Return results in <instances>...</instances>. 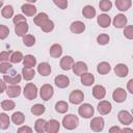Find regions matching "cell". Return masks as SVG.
<instances>
[{
  "label": "cell",
  "mask_w": 133,
  "mask_h": 133,
  "mask_svg": "<svg viewBox=\"0 0 133 133\" xmlns=\"http://www.w3.org/2000/svg\"><path fill=\"white\" fill-rule=\"evenodd\" d=\"M94 112H95V109L94 107L88 104V103H85V104H82L79 108H78V113L80 116L84 117V118H90L92 115H94Z\"/></svg>",
  "instance_id": "obj_3"
},
{
  "label": "cell",
  "mask_w": 133,
  "mask_h": 133,
  "mask_svg": "<svg viewBox=\"0 0 133 133\" xmlns=\"http://www.w3.org/2000/svg\"><path fill=\"white\" fill-rule=\"evenodd\" d=\"M59 128H60V124H59L58 121L50 119L49 122H47L46 132H48V133H56V132H58Z\"/></svg>",
  "instance_id": "obj_18"
},
{
  "label": "cell",
  "mask_w": 133,
  "mask_h": 133,
  "mask_svg": "<svg viewBox=\"0 0 133 133\" xmlns=\"http://www.w3.org/2000/svg\"><path fill=\"white\" fill-rule=\"evenodd\" d=\"M131 0H115V6L121 11H126L131 7Z\"/></svg>",
  "instance_id": "obj_22"
},
{
  "label": "cell",
  "mask_w": 133,
  "mask_h": 133,
  "mask_svg": "<svg viewBox=\"0 0 133 133\" xmlns=\"http://www.w3.org/2000/svg\"><path fill=\"white\" fill-rule=\"evenodd\" d=\"M53 2L60 9H65L68 7V0H53Z\"/></svg>",
  "instance_id": "obj_47"
},
{
  "label": "cell",
  "mask_w": 133,
  "mask_h": 133,
  "mask_svg": "<svg viewBox=\"0 0 133 133\" xmlns=\"http://www.w3.org/2000/svg\"><path fill=\"white\" fill-rule=\"evenodd\" d=\"M95 82V77L91 73L85 72L81 75V83L85 86H90L91 84H94Z\"/></svg>",
  "instance_id": "obj_21"
},
{
  "label": "cell",
  "mask_w": 133,
  "mask_h": 133,
  "mask_svg": "<svg viewBox=\"0 0 133 133\" xmlns=\"http://www.w3.org/2000/svg\"><path fill=\"white\" fill-rule=\"evenodd\" d=\"M54 82H55V84H56L57 87H59V88H65L70 84V79L65 75H58V76L55 77Z\"/></svg>",
  "instance_id": "obj_10"
},
{
  "label": "cell",
  "mask_w": 133,
  "mask_h": 133,
  "mask_svg": "<svg viewBox=\"0 0 133 133\" xmlns=\"http://www.w3.org/2000/svg\"><path fill=\"white\" fill-rule=\"evenodd\" d=\"M109 39H110L109 35H108V34H105V33H102V34L98 35V37H97L98 44H99V45H102V46L107 45V44L109 43Z\"/></svg>",
  "instance_id": "obj_43"
},
{
  "label": "cell",
  "mask_w": 133,
  "mask_h": 133,
  "mask_svg": "<svg viewBox=\"0 0 133 133\" xmlns=\"http://www.w3.org/2000/svg\"><path fill=\"white\" fill-rule=\"evenodd\" d=\"M111 109H112V105L108 101H101L98 104V111L102 115H106V114L110 113Z\"/></svg>",
  "instance_id": "obj_9"
},
{
  "label": "cell",
  "mask_w": 133,
  "mask_h": 133,
  "mask_svg": "<svg viewBox=\"0 0 133 133\" xmlns=\"http://www.w3.org/2000/svg\"><path fill=\"white\" fill-rule=\"evenodd\" d=\"M114 73H115L116 76L123 78V77H126V76L128 75L129 69H128V66H127L125 63H118V64H116L115 68H114Z\"/></svg>",
  "instance_id": "obj_19"
},
{
  "label": "cell",
  "mask_w": 133,
  "mask_h": 133,
  "mask_svg": "<svg viewBox=\"0 0 133 133\" xmlns=\"http://www.w3.org/2000/svg\"><path fill=\"white\" fill-rule=\"evenodd\" d=\"M53 94H54V89H53V86L52 85H50V84H44L41 87L39 96H41L42 100H44V101L50 100L53 97Z\"/></svg>",
  "instance_id": "obj_4"
},
{
  "label": "cell",
  "mask_w": 133,
  "mask_h": 133,
  "mask_svg": "<svg viewBox=\"0 0 133 133\" xmlns=\"http://www.w3.org/2000/svg\"><path fill=\"white\" fill-rule=\"evenodd\" d=\"M74 59L71 56H63L60 60V68L64 71H69L71 69H73L74 65Z\"/></svg>",
  "instance_id": "obj_15"
},
{
  "label": "cell",
  "mask_w": 133,
  "mask_h": 133,
  "mask_svg": "<svg viewBox=\"0 0 133 133\" xmlns=\"http://www.w3.org/2000/svg\"><path fill=\"white\" fill-rule=\"evenodd\" d=\"M6 94H7V96L9 98H17L21 94V86L17 85V84H11V85L7 86Z\"/></svg>",
  "instance_id": "obj_16"
},
{
  "label": "cell",
  "mask_w": 133,
  "mask_h": 133,
  "mask_svg": "<svg viewBox=\"0 0 133 133\" xmlns=\"http://www.w3.org/2000/svg\"><path fill=\"white\" fill-rule=\"evenodd\" d=\"M11 69V64L9 63V62H5V61H2L1 63H0V72L2 73V74H5L8 70H10Z\"/></svg>",
  "instance_id": "obj_48"
},
{
  "label": "cell",
  "mask_w": 133,
  "mask_h": 133,
  "mask_svg": "<svg viewBox=\"0 0 133 133\" xmlns=\"http://www.w3.org/2000/svg\"><path fill=\"white\" fill-rule=\"evenodd\" d=\"M92 96L98 99V100H102L104 99V97L106 96V89L103 85H95L92 88Z\"/></svg>",
  "instance_id": "obj_17"
},
{
  "label": "cell",
  "mask_w": 133,
  "mask_h": 133,
  "mask_svg": "<svg viewBox=\"0 0 133 133\" xmlns=\"http://www.w3.org/2000/svg\"><path fill=\"white\" fill-rule=\"evenodd\" d=\"M12 22H14L15 25H17V24H20L22 22H26V18L22 15H16L12 19Z\"/></svg>",
  "instance_id": "obj_49"
},
{
  "label": "cell",
  "mask_w": 133,
  "mask_h": 133,
  "mask_svg": "<svg viewBox=\"0 0 133 133\" xmlns=\"http://www.w3.org/2000/svg\"><path fill=\"white\" fill-rule=\"evenodd\" d=\"M68 109H69V105L64 101H58L55 104V110L58 113H65L68 111Z\"/></svg>",
  "instance_id": "obj_35"
},
{
  "label": "cell",
  "mask_w": 133,
  "mask_h": 133,
  "mask_svg": "<svg viewBox=\"0 0 133 133\" xmlns=\"http://www.w3.org/2000/svg\"><path fill=\"white\" fill-rule=\"evenodd\" d=\"M84 99V95L81 90L79 89H76V90H73L71 94H70V97H69V100L72 104L74 105H77V104H80Z\"/></svg>",
  "instance_id": "obj_6"
},
{
  "label": "cell",
  "mask_w": 133,
  "mask_h": 133,
  "mask_svg": "<svg viewBox=\"0 0 133 133\" xmlns=\"http://www.w3.org/2000/svg\"><path fill=\"white\" fill-rule=\"evenodd\" d=\"M62 125L68 130L76 129L79 125V118L75 114H66L62 119Z\"/></svg>",
  "instance_id": "obj_1"
},
{
  "label": "cell",
  "mask_w": 133,
  "mask_h": 133,
  "mask_svg": "<svg viewBox=\"0 0 133 133\" xmlns=\"http://www.w3.org/2000/svg\"><path fill=\"white\" fill-rule=\"evenodd\" d=\"M18 132L19 133H31L32 132V129L28 126H23V127H20L18 129Z\"/></svg>",
  "instance_id": "obj_50"
},
{
  "label": "cell",
  "mask_w": 133,
  "mask_h": 133,
  "mask_svg": "<svg viewBox=\"0 0 133 133\" xmlns=\"http://www.w3.org/2000/svg\"><path fill=\"white\" fill-rule=\"evenodd\" d=\"M124 35L128 39H133V25L126 26L124 29Z\"/></svg>",
  "instance_id": "obj_44"
},
{
  "label": "cell",
  "mask_w": 133,
  "mask_h": 133,
  "mask_svg": "<svg viewBox=\"0 0 133 133\" xmlns=\"http://www.w3.org/2000/svg\"><path fill=\"white\" fill-rule=\"evenodd\" d=\"M99 7L102 11H108L112 7V3L110 0H101L99 2Z\"/></svg>",
  "instance_id": "obj_41"
},
{
  "label": "cell",
  "mask_w": 133,
  "mask_h": 133,
  "mask_svg": "<svg viewBox=\"0 0 133 133\" xmlns=\"http://www.w3.org/2000/svg\"><path fill=\"white\" fill-rule=\"evenodd\" d=\"M62 54V47L59 44H54L50 48V55L53 58H58Z\"/></svg>",
  "instance_id": "obj_25"
},
{
  "label": "cell",
  "mask_w": 133,
  "mask_h": 133,
  "mask_svg": "<svg viewBox=\"0 0 133 133\" xmlns=\"http://www.w3.org/2000/svg\"><path fill=\"white\" fill-rule=\"evenodd\" d=\"M112 98L116 103H123L127 99V91L122 87H117L113 90Z\"/></svg>",
  "instance_id": "obj_5"
},
{
  "label": "cell",
  "mask_w": 133,
  "mask_h": 133,
  "mask_svg": "<svg viewBox=\"0 0 133 133\" xmlns=\"http://www.w3.org/2000/svg\"><path fill=\"white\" fill-rule=\"evenodd\" d=\"M90 129L95 132H100L104 129V119L101 116L94 117L90 122Z\"/></svg>",
  "instance_id": "obj_8"
},
{
  "label": "cell",
  "mask_w": 133,
  "mask_h": 133,
  "mask_svg": "<svg viewBox=\"0 0 133 133\" xmlns=\"http://www.w3.org/2000/svg\"><path fill=\"white\" fill-rule=\"evenodd\" d=\"M15 102L11 101V100H4L1 102V108L5 111H9V110H12L15 108Z\"/></svg>",
  "instance_id": "obj_40"
},
{
  "label": "cell",
  "mask_w": 133,
  "mask_h": 133,
  "mask_svg": "<svg viewBox=\"0 0 133 133\" xmlns=\"http://www.w3.org/2000/svg\"><path fill=\"white\" fill-rule=\"evenodd\" d=\"M82 15L86 19H92L96 16V9L91 5H85L82 9Z\"/></svg>",
  "instance_id": "obj_29"
},
{
  "label": "cell",
  "mask_w": 133,
  "mask_h": 133,
  "mask_svg": "<svg viewBox=\"0 0 133 133\" xmlns=\"http://www.w3.org/2000/svg\"><path fill=\"white\" fill-rule=\"evenodd\" d=\"M9 124H10V119H9L8 115L3 112L0 113V128L2 130H5L9 127Z\"/></svg>",
  "instance_id": "obj_34"
},
{
  "label": "cell",
  "mask_w": 133,
  "mask_h": 133,
  "mask_svg": "<svg viewBox=\"0 0 133 133\" xmlns=\"http://www.w3.org/2000/svg\"><path fill=\"white\" fill-rule=\"evenodd\" d=\"M70 29H71V31L73 33L80 34V33H82L85 30V24L83 22H81V21H75V22H73L71 24Z\"/></svg>",
  "instance_id": "obj_13"
},
{
  "label": "cell",
  "mask_w": 133,
  "mask_h": 133,
  "mask_svg": "<svg viewBox=\"0 0 133 133\" xmlns=\"http://www.w3.org/2000/svg\"><path fill=\"white\" fill-rule=\"evenodd\" d=\"M41 28H42V30H43L44 32H51V31L54 29V23H53V21H51V20L49 19V20H47V21L41 26Z\"/></svg>",
  "instance_id": "obj_42"
},
{
  "label": "cell",
  "mask_w": 133,
  "mask_h": 133,
  "mask_svg": "<svg viewBox=\"0 0 133 133\" xmlns=\"http://www.w3.org/2000/svg\"><path fill=\"white\" fill-rule=\"evenodd\" d=\"M9 34V29L5 25H0V38L4 39Z\"/></svg>",
  "instance_id": "obj_45"
},
{
  "label": "cell",
  "mask_w": 133,
  "mask_h": 133,
  "mask_svg": "<svg viewBox=\"0 0 133 133\" xmlns=\"http://www.w3.org/2000/svg\"><path fill=\"white\" fill-rule=\"evenodd\" d=\"M28 29H29V26H28L27 22H22V23L17 24L15 26V32H16V34L18 36H22V37L24 35H26Z\"/></svg>",
  "instance_id": "obj_14"
},
{
  "label": "cell",
  "mask_w": 133,
  "mask_h": 133,
  "mask_svg": "<svg viewBox=\"0 0 133 133\" xmlns=\"http://www.w3.org/2000/svg\"><path fill=\"white\" fill-rule=\"evenodd\" d=\"M1 15H2V17L5 18V19L11 18V17L14 16V8H12V6H11V5H6V6H4V7L2 8V10H1Z\"/></svg>",
  "instance_id": "obj_37"
},
{
  "label": "cell",
  "mask_w": 133,
  "mask_h": 133,
  "mask_svg": "<svg viewBox=\"0 0 133 133\" xmlns=\"http://www.w3.org/2000/svg\"><path fill=\"white\" fill-rule=\"evenodd\" d=\"M109 132H110V133H119V132H122V129H121L119 127L113 126V127H111V128L109 129Z\"/></svg>",
  "instance_id": "obj_52"
},
{
  "label": "cell",
  "mask_w": 133,
  "mask_h": 133,
  "mask_svg": "<svg viewBox=\"0 0 133 133\" xmlns=\"http://www.w3.org/2000/svg\"><path fill=\"white\" fill-rule=\"evenodd\" d=\"M97 22H98V24L100 25V27H102V28H107V27H109V25H110V23H111V18H110L108 15L102 14V15H100V16L98 17Z\"/></svg>",
  "instance_id": "obj_20"
},
{
  "label": "cell",
  "mask_w": 133,
  "mask_h": 133,
  "mask_svg": "<svg viewBox=\"0 0 133 133\" xmlns=\"http://www.w3.org/2000/svg\"><path fill=\"white\" fill-rule=\"evenodd\" d=\"M127 89H128L131 94H133V79H130V80L128 81V83H127Z\"/></svg>",
  "instance_id": "obj_51"
},
{
  "label": "cell",
  "mask_w": 133,
  "mask_h": 133,
  "mask_svg": "<svg viewBox=\"0 0 133 133\" xmlns=\"http://www.w3.org/2000/svg\"><path fill=\"white\" fill-rule=\"evenodd\" d=\"M73 72L77 76H81L83 73L87 72V65L83 61H77L73 65Z\"/></svg>",
  "instance_id": "obj_11"
},
{
  "label": "cell",
  "mask_w": 133,
  "mask_h": 133,
  "mask_svg": "<svg viewBox=\"0 0 133 133\" xmlns=\"http://www.w3.org/2000/svg\"><path fill=\"white\" fill-rule=\"evenodd\" d=\"M47 20H49V18H48V15L46 14V12H39V14H37L35 17H34V19H33V22L35 23V25H37V26H42Z\"/></svg>",
  "instance_id": "obj_31"
},
{
  "label": "cell",
  "mask_w": 133,
  "mask_h": 133,
  "mask_svg": "<svg viewBox=\"0 0 133 133\" xmlns=\"http://www.w3.org/2000/svg\"><path fill=\"white\" fill-rule=\"evenodd\" d=\"M122 132H131V133H133V129H130V128H124V129L122 130Z\"/></svg>",
  "instance_id": "obj_54"
},
{
  "label": "cell",
  "mask_w": 133,
  "mask_h": 133,
  "mask_svg": "<svg viewBox=\"0 0 133 133\" xmlns=\"http://www.w3.org/2000/svg\"><path fill=\"white\" fill-rule=\"evenodd\" d=\"M21 9L28 17H32V16H34L36 14V7L34 5H32V4H30V3L23 4L22 7H21Z\"/></svg>",
  "instance_id": "obj_23"
},
{
  "label": "cell",
  "mask_w": 133,
  "mask_h": 133,
  "mask_svg": "<svg viewBox=\"0 0 133 133\" xmlns=\"http://www.w3.org/2000/svg\"><path fill=\"white\" fill-rule=\"evenodd\" d=\"M45 110H46V108H45V106L42 105V104H35V105H33V106L31 107V109H30L31 113H32L33 115H36V116L42 115V114L45 112Z\"/></svg>",
  "instance_id": "obj_36"
},
{
  "label": "cell",
  "mask_w": 133,
  "mask_h": 133,
  "mask_svg": "<svg viewBox=\"0 0 133 133\" xmlns=\"http://www.w3.org/2000/svg\"><path fill=\"white\" fill-rule=\"evenodd\" d=\"M117 118H118V121H119L121 124L126 125V126L130 125V124L133 122V116H132V115L130 114V112H128L127 110H122V111H119L118 114H117Z\"/></svg>",
  "instance_id": "obj_7"
},
{
  "label": "cell",
  "mask_w": 133,
  "mask_h": 133,
  "mask_svg": "<svg viewBox=\"0 0 133 133\" xmlns=\"http://www.w3.org/2000/svg\"><path fill=\"white\" fill-rule=\"evenodd\" d=\"M37 72L42 76H48L51 73V65L48 62H41L37 65Z\"/></svg>",
  "instance_id": "obj_24"
},
{
  "label": "cell",
  "mask_w": 133,
  "mask_h": 133,
  "mask_svg": "<svg viewBox=\"0 0 133 133\" xmlns=\"http://www.w3.org/2000/svg\"><path fill=\"white\" fill-rule=\"evenodd\" d=\"M23 59H24L23 54H22L20 51H16V52H12V54H11L9 60H10V62H12V63H19V62H21Z\"/></svg>",
  "instance_id": "obj_38"
},
{
  "label": "cell",
  "mask_w": 133,
  "mask_h": 133,
  "mask_svg": "<svg viewBox=\"0 0 133 133\" xmlns=\"http://www.w3.org/2000/svg\"><path fill=\"white\" fill-rule=\"evenodd\" d=\"M23 64L25 68H30L32 69L35 64H36V58L33 56V55H25L24 56V59H23Z\"/></svg>",
  "instance_id": "obj_26"
},
{
  "label": "cell",
  "mask_w": 133,
  "mask_h": 133,
  "mask_svg": "<svg viewBox=\"0 0 133 133\" xmlns=\"http://www.w3.org/2000/svg\"><path fill=\"white\" fill-rule=\"evenodd\" d=\"M24 97L27 100H34L37 96V87L33 83H27L24 87Z\"/></svg>",
  "instance_id": "obj_2"
},
{
  "label": "cell",
  "mask_w": 133,
  "mask_h": 133,
  "mask_svg": "<svg viewBox=\"0 0 133 133\" xmlns=\"http://www.w3.org/2000/svg\"><path fill=\"white\" fill-rule=\"evenodd\" d=\"M11 54H12V52L10 50H8V51H2L0 53V60L1 61H6V60L10 59Z\"/></svg>",
  "instance_id": "obj_46"
},
{
  "label": "cell",
  "mask_w": 133,
  "mask_h": 133,
  "mask_svg": "<svg viewBox=\"0 0 133 133\" xmlns=\"http://www.w3.org/2000/svg\"><path fill=\"white\" fill-rule=\"evenodd\" d=\"M110 70H111V66H110V64H109L108 62H106V61L100 62V63L98 64V66H97V72H98L99 74H101V75L108 74V73L110 72Z\"/></svg>",
  "instance_id": "obj_27"
},
{
  "label": "cell",
  "mask_w": 133,
  "mask_h": 133,
  "mask_svg": "<svg viewBox=\"0 0 133 133\" xmlns=\"http://www.w3.org/2000/svg\"><path fill=\"white\" fill-rule=\"evenodd\" d=\"M26 1H28V2H30V3H34V2H36L37 0H26Z\"/></svg>",
  "instance_id": "obj_55"
},
{
  "label": "cell",
  "mask_w": 133,
  "mask_h": 133,
  "mask_svg": "<svg viewBox=\"0 0 133 133\" xmlns=\"http://www.w3.org/2000/svg\"><path fill=\"white\" fill-rule=\"evenodd\" d=\"M3 79L5 80L6 83H9V84H17V83H20V81H21V75H19V74L3 75Z\"/></svg>",
  "instance_id": "obj_28"
},
{
  "label": "cell",
  "mask_w": 133,
  "mask_h": 133,
  "mask_svg": "<svg viewBox=\"0 0 133 133\" xmlns=\"http://www.w3.org/2000/svg\"><path fill=\"white\" fill-rule=\"evenodd\" d=\"M46 126H47V122L44 118H38L35 121L34 129L37 133H44L46 132Z\"/></svg>",
  "instance_id": "obj_30"
},
{
  "label": "cell",
  "mask_w": 133,
  "mask_h": 133,
  "mask_svg": "<svg viewBox=\"0 0 133 133\" xmlns=\"http://www.w3.org/2000/svg\"><path fill=\"white\" fill-rule=\"evenodd\" d=\"M11 121L15 125H22L25 121V115L22 112L17 111L11 115Z\"/></svg>",
  "instance_id": "obj_33"
},
{
  "label": "cell",
  "mask_w": 133,
  "mask_h": 133,
  "mask_svg": "<svg viewBox=\"0 0 133 133\" xmlns=\"http://www.w3.org/2000/svg\"><path fill=\"white\" fill-rule=\"evenodd\" d=\"M5 83H6L5 80L2 78V80H1V91H0V92H3L4 90H6L7 87H6V84H5Z\"/></svg>",
  "instance_id": "obj_53"
},
{
  "label": "cell",
  "mask_w": 133,
  "mask_h": 133,
  "mask_svg": "<svg viewBox=\"0 0 133 133\" xmlns=\"http://www.w3.org/2000/svg\"><path fill=\"white\" fill-rule=\"evenodd\" d=\"M23 44L26 47H32L35 44V37L31 34H26L23 36Z\"/></svg>",
  "instance_id": "obj_39"
},
{
  "label": "cell",
  "mask_w": 133,
  "mask_h": 133,
  "mask_svg": "<svg viewBox=\"0 0 133 133\" xmlns=\"http://www.w3.org/2000/svg\"><path fill=\"white\" fill-rule=\"evenodd\" d=\"M112 22H113V25H114L115 28H118V29L119 28H125V26L127 24V18L125 17V15L118 14L114 17Z\"/></svg>",
  "instance_id": "obj_12"
},
{
  "label": "cell",
  "mask_w": 133,
  "mask_h": 133,
  "mask_svg": "<svg viewBox=\"0 0 133 133\" xmlns=\"http://www.w3.org/2000/svg\"><path fill=\"white\" fill-rule=\"evenodd\" d=\"M22 76H23V78H24L25 80L29 81V80H31V79L34 78V76H35V71H34L33 69L25 68V66H24V68L22 69Z\"/></svg>",
  "instance_id": "obj_32"
}]
</instances>
